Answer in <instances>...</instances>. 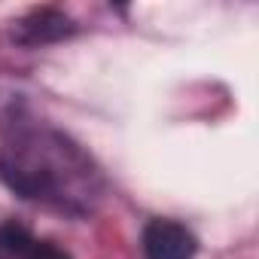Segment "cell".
<instances>
[{
    "label": "cell",
    "instance_id": "6da1fadb",
    "mask_svg": "<svg viewBox=\"0 0 259 259\" xmlns=\"http://www.w3.org/2000/svg\"><path fill=\"white\" fill-rule=\"evenodd\" d=\"M0 180L67 217H89L107 192L98 162L70 135L31 119H13L0 132Z\"/></svg>",
    "mask_w": 259,
    "mask_h": 259
},
{
    "label": "cell",
    "instance_id": "7a4b0ae2",
    "mask_svg": "<svg viewBox=\"0 0 259 259\" xmlns=\"http://www.w3.org/2000/svg\"><path fill=\"white\" fill-rule=\"evenodd\" d=\"M147 259H195L198 241L177 220H150L141 235Z\"/></svg>",
    "mask_w": 259,
    "mask_h": 259
},
{
    "label": "cell",
    "instance_id": "3957f363",
    "mask_svg": "<svg viewBox=\"0 0 259 259\" xmlns=\"http://www.w3.org/2000/svg\"><path fill=\"white\" fill-rule=\"evenodd\" d=\"M67 34H73V22H70L64 13L49 10V7L31 10L25 19L16 22V31H13V37H16L19 43H25V46H43V43L61 40V37H67Z\"/></svg>",
    "mask_w": 259,
    "mask_h": 259
},
{
    "label": "cell",
    "instance_id": "277c9868",
    "mask_svg": "<svg viewBox=\"0 0 259 259\" xmlns=\"http://www.w3.org/2000/svg\"><path fill=\"white\" fill-rule=\"evenodd\" d=\"M4 250L7 259H70V253L58 244L37 241L19 226H4Z\"/></svg>",
    "mask_w": 259,
    "mask_h": 259
},
{
    "label": "cell",
    "instance_id": "5b68a950",
    "mask_svg": "<svg viewBox=\"0 0 259 259\" xmlns=\"http://www.w3.org/2000/svg\"><path fill=\"white\" fill-rule=\"evenodd\" d=\"M0 259H7V250H4V229H0Z\"/></svg>",
    "mask_w": 259,
    "mask_h": 259
}]
</instances>
